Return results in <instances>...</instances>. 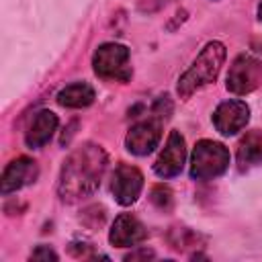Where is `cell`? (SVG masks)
Wrapping results in <instances>:
<instances>
[{"label":"cell","instance_id":"6da1fadb","mask_svg":"<svg viewBox=\"0 0 262 262\" xmlns=\"http://www.w3.org/2000/svg\"><path fill=\"white\" fill-rule=\"evenodd\" d=\"M108 158L106 151L96 143H84L76 147L63 162L59 180H57V192L61 201L66 203H78L86 196H90L104 176Z\"/></svg>","mask_w":262,"mask_h":262},{"label":"cell","instance_id":"7a4b0ae2","mask_svg":"<svg viewBox=\"0 0 262 262\" xmlns=\"http://www.w3.org/2000/svg\"><path fill=\"white\" fill-rule=\"evenodd\" d=\"M223 61H225V45L219 41L207 43L203 51L196 55V59L190 63V68L178 78V86H176L178 96L186 100L203 86L215 82Z\"/></svg>","mask_w":262,"mask_h":262},{"label":"cell","instance_id":"3957f363","mask_svg":"<svg viewBox=\"0 0 262 262\" xmlns=\"http://www.w3.org/2000/svg\"><path fill=\"white\" fill-rule=\"evenodd\" d=\"M229 166V149L213 139H201L190 158V176L194 180H213Z\"/></svg>","mask_w":262,"mask_h":262},{"label":"cell","instance_id":"277c9868","mask_svg":"<svg viewBox=\"0 0 262 262\" xmlns=\"http://www.w3.org/2000/svg\"><path fill=\"white\" fill-rule=\"evenodd\" d=\"M92 68L94 74L102 80H115V82H129L131 80V61H129V49L119 43H102L94 55H92Z\"/></svg>","mask_w":262,"mask_h":262},{"label":"cell","instance_id":"5b68a950","mask_svg":"<svg viewBox=\"0 0 262 262\" xmlns=\"http://www.w3.org/2000/svg\"><path fill=\"white\" fill-rule=\"evenodd\" d=\"M260 84H262V61L248 53L237 55L227 72V90L242 96L256 90Z\"/></svg>","mask_w":262,"mask_h":262},{"label":"cell","instance_id":"8992f818","mask_svg":"<svg viewBox=\"0 0 262 262\" xmlns=\"http://www.w3.org/2000/svg\"><path fill=\"white\" fill-rule=\"evenodd\" d=\"M141 188H143V174L135 166L119 164L115 168L111 190L119 205H123V207L133 205L137 201V196L141 194Z\"/></svg>","mask_w":262,"mask_h":262},{"label":"cell","instance_id":"52a82bcc","mask_svg":"<svg viewBox=\"0 0 262 262\" xmlns=\"http://www.w3.org/2000/svg\"><path fill=\"white\" fill-rule=\"evenodd\" d=\"M160 137H162V119L151 117V119L135 123L129 129L125 137V145L135 156H147L158 147Z\"/></svg>","mask_w":262,"mask_h":262},{"label":"cell","instance_id":"ba28073f","mask_svg":"<svg viewBox=\"0 0 262 262\" xmlns=\"http://www.w3.org/2000/svg\"><path fill=\"white\" fill-rule=\"evenodd\" d=\"M184 160H186L184 137L178 131H170V135L166 139V145H164V149L160 151V156L154 164V172L160 178H172V176L182 172Z\"/></svg>","mask_w":262,"mask_h":262},{"label":"cell","instance_id":"9c48e42d","mask_svg":"<svg viewBox=\"0 0 262 262\" xmlns=\"http://www.w3.org/2000/svg\"><path fill=\"white\" fill-rule=\"evenodd\" d=\"M250 121V106L244 100H225L213 113V125L221 135H235Z\"/></svg>","mask_w":262,"mask_h":262},{"label":"cell","instance_id":"30bf717a","mask_svg":"<svg viewBox=\"0 0 262 262\" xmlns=\"http://www.w3.org/2000/svg\"><path fill=\"white\" fill-rule=\"evenodd\" d=\"M39 176V166L31 158H16L12 160L2 172V194H10L27 184H33Z\"/></svg>","mask_w":262,"mask_h":262},{"label":"cell","instance_id":"8fae6325","mask_svg":"<svg viewBox=\"0 0 262 262\" xmlns=\"http://www.w3.org/2000/svg\"><path fill=\"white\" fill-rule=\"evenodd\" d=\"M147 237V229L143 227V223L129 215V213H123L115 219L113 227H111V233H108V239L113 246L117 248H131V246H137L141 244L143 239Z\"/></svg>","mask_w":262,"mask_h":262},{"label":"cell","instance_id":"7c38bea8","mask_svg":"<svg viewBox=\"0 0 262 262\" xmlns=\"http://www.w3.org/2000/svg\"><path fill=\"white\" fill-rule=\"evenodd\" d=\"M55 129H57V117H55V113H51V111H39L33 117L27 133H25V143L31 149H39L45 143H49V139L53 137Z\"/></svg>","mask_w":262,"mask_h":262},{"label":"cell","instance_id":"4fadbf2b","mask_svg":"<svg viewBox=\"0 0 262 262\" xmlns=\"http://www.w3.org/2000/svg\"><path fill=\"white\" fill-rule=\"evenodd\" d=\"M258 164H262V131L252 129L237 143V168L244 172Z\"/></svg>","mask_w":262,"mask_h":262},{"label":"cell","instance_id":"5bb4252c","mask_svg":"<svg viewBox=\"0 0 262 262\" xmlns=\"http://www.w3.org/2000/svg\"><path fill=\"white\" fill-rule=\"evenodd\" d=\"M57 102L68 108H84L94 102V88L88 82L68 84L57 92Z\"/></svg>","mask_w":262,"mask_h":262},{"label":"cell","instance_id":"9a60e30c","mask_svg":"<svg viewBox=\"0 0 262 262\" xmlns=\"http://www.w3.org/2000/svg\"><path fill=\"white\" fill-rule=\"evenodd\" d=\"M151 203L160 209V211H170L172 205H174V196H172V190L164 184H158L151 188Z\"/></svg>","mask_w":262,"mask_h":262},{"label":"cell","instance_id":"2e32d148","mask_svg":"<svg viewBox=\"0 0 262 262\" xmlns=\"http://www.w3.org/2000/svg\"><path fill=\"white\" fill-rule=\"evenodd\" d=\"M172 0H137V8L141 10V12H147V14H151V12H158L160 8H164L166 4H170Z\"/></svg>","mask_w":262,"mask_h":262},{"label":"cell","instance_id":"e0dca14e","mask_svg":"<svg viewBox=\"0 0 262 262\" xmlns=\"http://www.w3.org/2000/svg\"><path fill=\"white\" fill-rule=\"evenodd\" d=\"M31 258L33 260H57V254L49 246H39L37 250H33Z\"/></svg>","mask_w":262,"mask_h":262},{"label":"cell","instance_id":"ac0fdd59","mask_svg":"<svg viewBox=\"0 0 262 262\" xmlns=\"http://www.w3.org/2000/svg\"><path fill=\"white\" fill-rule=\"evenodd\" d=\"M139 258H154V252L151 250H147V248H139V250H135V252H131V254H127L125 256V260H139Z\"/></svg>","mask_w":262,"mask_h":262},{"label":"cell","instance_id":"d6986e66","mask_svg":"<svg viewBox=\"0 0 262 262\" xmlns=\"http://www.w3.org/2000/svg\"><path fill=\"white\" fill-rule=\"evenodd\" d=\"M258 18L262 20V2H260V6H258Z\"/></svg>","mask_w":262,"mask_h":262}]
</instances>
